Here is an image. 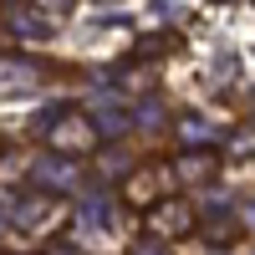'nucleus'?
<instances>
[{"mask_svg": "<svg viewBox=\"0 0 255 255\" xmlns=\"http://www.w3.org/2000/svg\"><path fill=\"white\" fill-rule=\"evenodd\" d=\"M67 225H72V204L56 189H26L5 209V235H10V245H20V255H36V245H46Z\"/></svg>", "mask_w": 255, "mask_h": 255, "instance_id": "obj_1", "label": "nucleus"}, {"mask_svg": "<svg viewBox=\"0 0 255 255\" xmlns=\"http://www.w3.org/2000/svg\"><path fill=\"white\" fill-rule=\"evenodd\" d=\"M179 194V179H174V158H143V163H133L123 174V184H118V199H123V209H133V215L143 220L148 209H158L163 199H174Z\"/></svg>", "mask_w": 255, "mask_h": 255, "instance_id": "obj_2", "label": "nucleus"}, {"mask_svg": "<svg viewBox=\"0 0 255 255\" xmlns=\"http://www.w3.org/2000/svg\"><path fill=\"white\" fill-rule=\"evenodd\" d=\"M41 148H46L51 158H92L97 148H102V128L92 113H82V108H61L46 128H41Z\"/></svg>", "mask_w": 255, "mask_h": 255, "instance_id": "obj_3", "label": "nucleus"}, {"mask_svg": "<svg viewBox=\"0 0 255 255\" xmlns=\"http://www.w3.org/2000/svg\"><path fill=\"white\" fill-rule=\"evenodd\" d=\"M138 230L148 240H158V245H184V240L199 235V209H194L189 194H174V199H163L158 209H148V215L138 220Z\"/></svg>", "mask_w": 255, "mask_h": 255, "instance_id": "obj_4", "label": "nucleus"}, {"mask_svg": "<svg viewBox=\"0 0 255 255\" xmlns=\"http://www.w3.org/2000/svg\"><path fill=\"white\" fill-rule=\"evenodd\" d=\"M225 168V153L220 148H179L174 153V179H179V194L184 189H209Z\"/></svg>", "mask_w": 255, "mask_h": 255, "instance_id": "obj_5", "label": "nucleus"}, {"mask_svg": "<svg viewBox=\"0 0 255 255\" xmlns=\"http://www.w3.org/2000/svg\"><path fill=\"white\" fill-rule=\"evenodd\" d=\"M5 26L15 41H46L67 26V10H36V5H10L5 10Z\"/></svg>", "mask_w": 255, "mask_h": 255, "instance_id": "obj_6", "label": "nucleus"}, {"mask_svg": "<svg viewBox=\"0 0 255 255\" xmlns=\"http://www.w3.org/2000/svg\"><path fill=\"white\" fill-rule=\"evenodd\" d=\"M230 153H255V123H240L230 133Z\"/></svg>", "mask_w": 255, "mask_h": 255, "instance_id": "obj_7", "label": "nucleus"}, {"mask_svg": "<svg viewBox=\"0 0 255 255\" xmlns=\"http://www.w3.org/2000/svg\"><path fill=\"white\" fill-rule=\"evenodd\" d=\"M10 255H20V250H10Z\"/></svg>", "mask_w": 255, "mask_h": 255, "instance_id": "obj_8", "label": "nucleus"}, {"mask_svg": "<svg viewBox=\"0 0 255 255\" xmlns=\"http://www.w3.org/2000/svg\"><path fill=\"white\" fill-rule=\"evenodd\" d=\"M0 255H5V250H0Z\"/></svg>", "mask_w": 255, "mask_h": 255, "instance_id": "obj_9", "label": "nucleus"}]
</instances>
